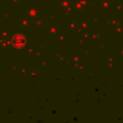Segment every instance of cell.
Masks as SVG:
<instances>
[{
    "label": "cell",
    "mask_w": 123,
    "mask_h": 123,
    "mask_svg": "<svg viewBox=\"0 0 123 123\" xmlns=\"http://www.w3.org/2000/svg\"><path fill=\"white\" fill-rule=\"evenodd\" d=\"M12 44L14 48L21 49L26 45V37L21 34H16L12 37Z\"/></svg>",
    "instance_id": "1"
}]
</instances>
